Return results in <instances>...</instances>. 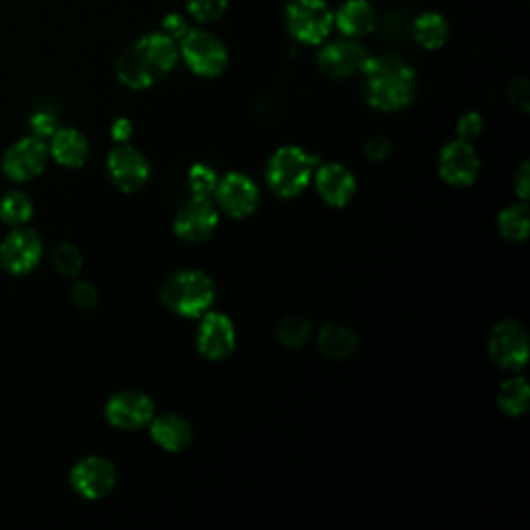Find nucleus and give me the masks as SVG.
Listing matches in <instances>:
<instances>
[{"mask_svg": "<svg viewBox=\"0 0 530 530\" xmlns=\"http://www.w3.org/2000/svg\"><path fill=\"white\" fill-rule=\"evenodd\" d=\"M179 58L181 52L176 40L164 32H154L137 40L119 58L116 75L129 90H147L166 77L179 63Z\"/></svg>", "mask_w": 530, "mask_h": 530, "instance_id": "obj_1", "label": "nucleus"}, {"mask_svg": "<svg viewBox=\"0 0 530 530\" xmlns=\"http://www.w3.org/2000/svg\"><path fill=\"white\" fill-rule=\"evenodd\" d=\"M365 100L379 112H398L417 98V73L402 58H369L365 69Z\"/></svg>", "mask_w": 530, "mask_h": 530, "instance_id": "obj_2", "label": "nucleus"}, {"mask_svg": "<svg viewBox=\"0 0 530 530\" xmlns=\"http://www.w3.org/2000/svg\"><path fill=\"white\" fill-rule=\"evenodd\" d=\"M216 294L214 278L203 270L172 272L160 286L162 305L185 319H199L214 309Z\"/></svg>", "mask_w": 530, "mask_h": 530, "instance_id": "obj_3", "label": "nucleus"}, {"mask_svg": "<svg viewBox=\"0 0 530 530\" xmlns=\"http://www.w3.org/2000/svg\"><path fill=\"white\" fill-rule=\"evenodd\" d=\"M319 158L299 145H282L265 166V185L278 199H294L313 183Z\"/></svg>", "mask_w": 530, "mask_h": 530, "instance_id": "obj_4", "label": "nucleus"}, {"mask_svg": "<svg viewBox=\"0 0 530 530\" xmlns=\"http://www.w3.org/2000/svg\"><path fill=\"white\" fill-rule=\"evenodd\" d=\"M288 34L307 46L326 42L334 27V13L326 0H290L284 11Z\"/></svg>", "mask_w": 530, "mask_h": 530, "instance_id": "obj_5", "label": "nucleus"}, {"mask_svg": "<svg viewBox=\"0 0 530 530\" xmlns=\"http://www.w3.org/2000/svg\"><path fill=\"white\" fill-rule=\"evenodd\" d=\"M489 357L495 367L508 373H520L528 365L530 338L518 319H504L489 334Z\"/></svg>", "mask_w": 530, "mask_h": 530, "instance_id": "obj_6", "label": "nucleus"}, {"mask_svg": "<svg viewBox=\"0 0 530 530\" xmlns=\"http://www.w3.org/2000/svg\"><path fill=\"white\" fill-rule=\"evenodd\" d=\"M187 67L205 79L220 77L228 67V50L220 38L205 32V29H191L181 38L179 48Z\"/></svg>", "mask_w": 530, "mask_h": 530, "instance_id": "obj_7", "label": "nucleus"}, {"mask_svg": "<svg viewBox=\"0 0 530 530\" xmlns=\"http://www.w3.org/2000/svg\"><path fill=\"white\" fill-rule=\"evenodd\" d=\"M218 224H220V210L214 199L191 195V199H187L179 208V212H176L172 230L176 234V239H181L183 243L199 245L214 237Z\"/></svg>", "mask_w": 530, "mask_h": 530, "instance_id": "obj_8", "label": "nucleus"}, {"mask_svg": "<svg viewBox=\"0 0 530 530\" xmlns=\"http://www.w3.org/2000/svg\"><path fill=\"white\" fill-rule=\"evenodd\" d=\"M212 199L218 205L220 214H226L234 220H245L259 210L261 189L251 176L243 172H228L220 176Z\"/></svg>", "mask_w": 530, "mask_h": 530, "instance_id": "obj_9", "label": "nucleus"}, {"mask_svg": "<svg viewBox=\"0 0 530 530\" xmlns=\"http://www.w3.org/2000/svg\"><path fill=\"white\" fill-rule=\"evenodd\" d=\"M437 172L441 181L450 187H470L475 185L481 174V158L475 150V143H468L462 139H454L441 147Z\"/></svg>", "mask_w": 530, "mask_h": 530, "instance_id": "obj_10", "label": "nucleus"}, {"mask_svg": "<svg viewBox=\"0 0 530 530\" xmlns=\"http://www.w3.org/2000/svg\"><path fill=\"white\" fill-rule=\"evenodd\" d=\"M197 350L203 359L212 363L226 361L237 348V326L226 313L210 309L199 319Z\"/></svg>", "mask_w": 530, "mask_h": 530, "instance_id": "obj_11", "label": "nucleus"}, {"mask_svg": "<svg viewBox=\"0 0 530 530\" xmlns=\"http://www.w3.org/2000/svg\"><path fill=\"white\" fill-rule=\"evenodd\" d=\"M106 166L112 185L123 193H137L150 183V160L131 143H116L114 150L108 154Z\"/></svg>", "mask_w": 530, "mask_h": 530, "instance_id": "obj_12", "label": "nucleus"}, {"mask_svg": "<svg viewBox=\"0 0 530 530\" xmlns=\"http://www.w3.org/2000/svg\"><path fill=\"white\" fill-rule=\"evenodd\" d=\"M69 479L79 497L87 499V502H98V499H104L114 491L119 473H116L112 460L104 456H87L71 468Z\"/></svg>", "mask_w": 530, "mask_h": 530, "instance_id": "obj_13", "label": "nucleus"}, {"mask_svg": "<svg viewBox=\"0 0 530 530\" xmlns=\"http://www.w3.org/2000/svg\"><path fill=\"white\" fill-rule=\"evenodd\" d=\"M104 415L114 429L139 431L150 425L156 415V406L154 400L141 390H121L108 398Z\"/></svg>", "mask_w": 530, "mask_h": 530, "instance_id": "obj_14", "label": "nucleus"}, {"mask_svg": "<svg viewBox=\"0 0 530 530\" xmlns=\"http://www.w3.org/2000/svg\"><path fill=\"white\" fill-rule=\"evenodd\" d=\"M48 158H50V150L44 139L36 135L25 137L9 147L3 158V170L11 181L27 183V181H34L36 176L44 172Z\"/></svg>", "mask_w": 530, "mask_h": 530, "instance_id": "obj_15", "label": "nucleus"}, {"mask_svg": "<svg viewBox=\"0 0 530 530\" xmlns=\"http://www.w3.org/2000/svg\"><path fill=\"white\" fill-rule=\"evenodd\" d=\"M317 197L334 210H342L357 195V176L340 162H319L313 174Z\"/></svg>", "mask_w": 530, "mask_h": 530, "instance_id": "obj_16", "label": "nucleus"}, {"mask_svg": "<svg viewBox=\"0 0 530 530\" xmlns=\"http://www.w3.org/2000/svg\"><path fill=\"white\" fill-rule=\"evenodd\" d=\"M369 58L371 56L363 44L346 38L323 46L317 54V65L332 79H348L363 73Z\"/></svg>", "mask_w": 530, "mask_h": 530, "instance_id": "obj_17", "label": "nucleus"}, {"mask_svg": "<svg viewBox=\"0 0 530 530\" xmlns=\"http://www.w3.org/2000/svg\"><path fill=\"white\" fill-rule=\"evenodd\" d=\"M42 259V239L38 232L29 228H17L0 245V263L15 276L29 274L36 270Z\"/></svg>", "mask_w": 530, "mask_h": 530, "instance_id": "obj_18", "label": "nucleus"}, {"mask_svg": "<svg viewBox=\"0 0 530 530\" xmlns=\"http://www.w3.org/2000/svg\"><path fill=\"white\" fill-rule=\"evenodd\" d=\"M147 427H150V435L154 439V444L166 454H181L193 444L191 423L185 417L176 415V412L154 415V419Z\"/></svg>", "mask_w": 530, "mask_h": 530, "instance_id": "obj_19", "label": "nucleus"}, {"mask_svg": "<svg viewBox=\"0 0 530 530\" xmlns=\"http://www.w3.org/2000/svg\"><path fill=\"white\" fill-rule=\"evenodd\" d=\"M50 156L65 168H81L90 158V143L77 129H56L50 137Z\"/></svg>", "mask_w": 530, "mask_h": 530, "instance_id": "obj_20", "label": "nucleus"}, {"mask_svg": "<svg viewBox=\"0 0 530 530\" xmlns=\"http://www.w3.org/2000/svg\"><path fill=\"white\" fill-rule=\"evenodd\" d=\"M377 23V15L369 0H348L334 15V25L346 38L359 40L369 36Z\"/></svg>", "mask_w": 530, "mask_h": 530, "instance_id": "obj_21", "label": "nucleus"}, {"mask_svg": "<svg viewBox=\"0 0 530 530\" xmlns=\"http://www.w3.org/2000/svg\"><path fill=\"white\" fill-rule=\"evenodd\" d=\"M317 348L326 359L330 361H348L357 355L359 338L346 326L340 323H326L317 332Z\"/></svg>", "mask_w": 530, "mask_h": 530, "instance_id": "obj_22", "label": "nucleus"}, {"mask_svg": "<svg viewBox=\"0 0 530 530\" xmlns=\"http://www.w3.org/2000/svg\"><path fill=\"white\" fill-rule=\"evenodd\" d=\"M497 406L506 417H524L530 406V388L524 375L514 373L506 379L497 392Z\"/></svg>", "mask_w": 530, "mask_h": 530, "instance_id": "obj_23", "label": "nucleus"}, {"mask_svg": "<svg viewBox=\"0 0 530 530\" xmlns=\"http://www.w3.org/2000/svg\"><path fill=\"white\" fill-rule=\"evenodd\" d=\"M530 218L526 201H516L506 205V208L497 216V232L499 237L508 243H524L528 239Z\"/></svg>", "mask_w": 530, "mask_h": 530, "instance_id": "obj_24", "label": "nucleus"}, {"mask_svg": "<svg viewBox=\"0 0 530 530\" xmlns=\"http://www.w3.org/2000/svg\"><path fill=\"white\" fill-rule=\"evenodd\" d=\"M450 27L439 13H423L415 21V40L427 50H439L448 42Z\"/></svg>", "mask_w": 530, "mask_h": 530, "instance_id": "obj_25", "label": "nucleus"}, {"mask_svg": "<svg viewBox=\"0 0 530 530\" xmlns=\"http://www.w3.org/2000/svg\"><path fill=\"white\" fill-rule=\"evenodd\" d=\"M311 321L303 315H288L278 323L276 338L288 350H299L311 340Z\"/></svg>", "mask_w": 530, "mask_h": 530, "instance_id": "obj_26", "label": "nucleus"}, {"mask_svg": "<svg viewBox=\"0 0 530 530\" xmlns=\"http://www.w3.org/2000/svg\"><path fill=\"white\" fill-rule=\"evenodd\" d=\"M34 216V203L21 191H9L0 199V220L9 226H23Z\"/></svg>", "mask_w": 530, "mask_h": 530, "instance_id": "obj_27", "label": "nucleus"}, {"mask_svg": "<svg viewBox=\"0 0 530 530\" xmlns=\"http://www.w3.org/2000/svg\"><path fill=\"white\" fill-rule=\"evenodd\" d=\"M220 174L210 164H193L187 172V183L189 191L195 197H214V191L218 187Z\"/></svg>", "mask_w": 530, "mask_h": 530, "instance_id": "obj_28", "label": "nucleus"}, {"mask_svg": "<svg viewBox=\"0 0 530 530\" xmlns=\"http://www.w3.org/2000/svg\"><path fill=\"white\" fill-rule=\"evenodd\" d=\"M52 263H54V270L61 276L77 278L83 272L85 261H83V253L79 251V247L71 243H63L54 249Z\"/></svg>", "mask_w": 530, "mask_h": 530, "instance_id": "obj_29", "label": "nucleus"}, {"mask_svg": "<svg viewBox=\"0 0 530 530\" xmlns=\"http://www.w3.org/2000/svg\"><path fill=\"white\" fill-rule=\"evenodd\" d=\"M187 11L199 23L218 21L228 7V0H185Z\"/></svg>", "mask_w": 530, "mask_h": 530, "instance_id": "obj_30", "label": "nucleus"}, {"mask_svg": "<svg viewBox=\"0 0 530 530\" xmlns=\"http://www.w3.org/2000/svg\"><path fill=\"white\" fill-rule=\"evenodd\" d=\"M485 129V121L479 112H466L460 116V121L456 125V139L475 143Z\"/></svg>", "mask_w": 530, "mask_h": 530, "instance_id": "obj_31", "label": "nucleus"}, {"mask_svg": "<svg viewBox=\"0 0 530 530\" xmlns=\"http://www.w3.org/2000/svg\"><path fill=\"white\" fill-rule=\"evenodd\" d=\"M71 299L73 303L83 309V311H92L98 307L100 303V290L92 284V282H85V280H79L73 290H71Z\"/></svg>", "mask_w": 530, "mask_h": 530, "instance_id": "obj_32", "label": "nucleus"}, {"mask_svg": "<svg viewBox=\"0 0 530 530\" xmlns=\"http://www.w3.org/2000/svg\"><path fill=\"white\" fill-rule=\"evenodd\" d=\"M363 152L371 162H384L392 154V141L384 135H375L365 143Z\"/></svg>", "mask_w": 530, "mask_h": 530, "instance_id": "obj_33", "label": "nucleus"}, {"mask_svg": "<svg viewBox=\"0 0 530 530\" xmlns=\"http://www.w3.org/2000/svg\"><path fill=\"white\" fill-rule=\"evenodd\" d=\"M508 100L520 108L522 112H528L530 108V90H528V81L524 77H518L510 81L508 85Z\"/></svg>", "mask_w": 530, "mask_h": 530, "instance_id": "obj_34", "label": "nucleus"}, {"mask_svg": "<svg viewBox=\"0 0 530 530\" xmlns=\"http://www.w3.org/2000/svg\"><path fill=\"white\" fill-rule=\"evenodd\" d=\"M29 127H32L34 135L40 137V139H48L54 135L56 131V121L54 116L48 114V112H38L32 116V121H29Z\"/></svg>", "mask_w": 530, "mask_h": 530, "instance_id": "obj_35", "label": "nucleus"}, {"mask_svg": "<svg viewBox=\"0 0 530 530\" xmlns=\"http://www.w3.org/2000/svg\"><path fill=\"white\" fill-rule=\"evenodd\" d=\"M514 193H516L518 201H528V195H530V164H528V160L522 162L514 174Z\"/></svg>", "mask_w": 530, "mask_h": 530, "instance_id": "obj_36", "label": "nucleus"}, {"mask_svg": "<svg viewBox=\"0 0 530 530\" xmlns=\"http://www.w3.org/2000/svg\"><path fill=\"white\" fill-rule=\"evenodd\" d=\"M187 32H189L187 21L181 15L172 13L164 19V34H168L172 40H181Z\"/></svg>", "mask_w": 530, "mask_h": 530, "instance_id": "obj_37", "label": "nucleus"}, {"mask_svg": "<svg viewBox=\"0 0 530 530\" xmlns=\"http://www.w3.org/2000/svg\"><path fill=\"white\" fill-rule=\"evenodd\" d=\"M131 135H133V125H131V121H127V119L114 121V125H112V139H114L116 143H129Z\"/></svg>", "mask_w": 530, "mask_h": 530, "instance_id": "obj_38", "label": "nucleus"}]
</instances>
